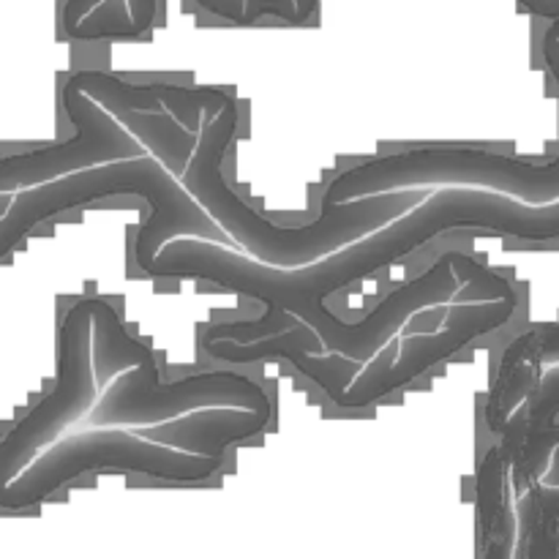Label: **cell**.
Masks as SVG:
<instances>
[{"instance_id":"6da1fadb","label":"cell","mask_w":559,"mask_h":559,"mask_svg":"<svg viewBox=\"0 0 559 559\" xmlns=\"http://www.w3.org/2000/svg\"><path fill=\"white\" fill-rule=\"evenodd\" d=\"M456 229H486L530 243H546L559 238V200L524 202L473 186H437L396 218L309 265H265L246 251L216 240L173 238L158 249L156 260L145 267V276L202 278L235 295L260 300L265 314L251 320L254 325H265L282 314L317 325L333 314L328 300L338 289L407 260L442 233Z\"/></svg>"},{"instance_id":"7a4b0ae2","label":"cell","mask_w":559,"mask_h":559,"mask_svg":"<svg viewBox=\"0 0 559 559\" xmlns=\"http://www.w3.org/2000/svg\"><path fill=\"white\" fill-rule=\"evenodd\" d=\"M96 102H107V98H96ZM104 107L112 109L156 156L169 164L180 183L222 224L224 233L235 240L240 251L265 265H309V262L353 243L380 224L396 218L399 213L429 197L431 191H385V194L364 197V200L320 211V216L306 227H278L262 213L251 211L224 180V158L238 136V102L233 96L211 87L197 131L186 129L167 109L164 112H134V109H126L112 102H107Z\"/></svg>"},{"instance_id":"3957f363","label":"cell","mask_w":559,"mask_h":559,"mask_svg":"<svg viewBox=\"0 0 559 559\" xmlns=\"http://www.w3.org/2000/svg\"><path fill=\"white\" fill-rule=\"evenodd\" d=\"M109 197H140L151 211L142 216L134 238V265L142 273L156 260L158 249L173 238L216 240L238 249L222 224L180 183L169 164L147 147L142 156L104 162L49 183L14 191L9 211L0 218V260L38 224Z\"/></svg>"},{"instance_id":"277c9868","label":"cell","mask_w":559,"mask_h":559,"mask_svg":"<svg viewBox=\"0 0 559 559\" xmlns=\"http://www.w3.org/2000/svg\"><path fill=\"white\" fill-rule=\"evenodd\" d=\"M93 371L98 399L82 426H142L167 424L175 418L213 413V409H271L265 388L238 369H211L183 380H162L158 360L129 333L118 309L107 298H96L93 311Z\"/></svg>"},{"instance_id":"5b68a950","label":"cell","mask_w":559,"mask_h":559,"mask_svg":"<svg viewBox=\"0 0 559 559\" xmlns=\"http://www.w3.org/2000/svg\"><path fill=\"white\" fill-rule=\"evenodd\" d=\"M544 60L559 87V33L555 27L544 36ZM437 186H473L519 197L524 202H555L559 200V151L549 164H530L486 147H413L388 153L347 167L331 180L322 191V211L385 191Z\"/></svg>"},{"instance_id":"8992f818","label":"cell","mask_w":559,"mask_h":559,"mask_svg":"<svg viewBox=\"0 0 559 559\" xmlns=\"http://www.w3.org/2000/svg\"><path fill=\"white\" fill-rule=\"evenodd\" d=\"M227 456L180 451L142 437L126 426H82L44 448L9 486L0 489L3 511H27L41 506L63 486L87 473H140L169 484H202L222 473Z\"/></svg>"},{"instance_id":"52a82bcc","label":"cell","mask_w":559,"mask_h":559,"mask_svg":"<svg viewBox=\"0 0 559 559\" xmlns=\"http://www.w3.org/2000/svg\"><path fill=\"white\" fill-rule=\"evenodd\" d=\"M93 311L96 298H80L66 311L58 333V377L52 391L0 440V489L9 486L44 448L82 424L96 404Z\"/></svg>"},{"instance_id":"ba28073f","label":"cell","mask_w":559,"mask_h":559,"mask_svg":"<svg viewBox=\"0 0 559 559\" xmlns=\"http://www.w3.org/2000/svg\"><path fill=\"white\" fill-rule=\"evenodd\" d=\"M63 109L74 126V136L60 145L0 158V194L5 191L14 194L96 164L134 158L147 151L145 142L112 109L104 107L82 87L76 74L69 76L63 85Z\"/></svg>"},{"instance_id":"9c48e42d","label":"cell","mask_w":559,"mask_h":559,"mask_svg":"<svg viewBox=\"0 0 559 559\" xmlns=\"http://www.w3.org/2000/svg\"><path fill=\"white\" fill-rule=\"evenodd\" d=\"M63 31L76 41L134 38L126 0H66Z\"/></svg>"},{"instance_id":"30bf717a","label":"cell","mask_w":559,"mask_h":559,"mask_svg":"<svg viewBox=\"0 0 559 559\" xmlns=\"http://www.w3.org/2000/svg\"><path fill=\"white\" fill-rule=\"evenodd\" d=\"M535 16H544V20H559V0H540Z\"/></svg>"},{"instance_id":"8fae6325","label":"cell","mask_w":559,"mask_h":559,"mask_svg":"<svg viewBox=\"0 0 559 559\" xmlns=\"http://www.w3.org/2000/svg\"><path fill=\"white\" fill-rule=\"evenodd\" d=\"M295 5H298V20L306 22L317 11L320 0H295Z\"/></svg>"},{"instance_id":"7c38bea8","label":"cell","mask_w":559,"mask_h":559,"mask_svg":"<svg viewBox=\"0 0 559 559\" xmlns=\"http://www.w3.org/2000/svg\"><path fill=\"white\" fill-rule=\"evenodd\" d=\"M11 200H14V194H11V191H5V194H0V218H3V213L9 211Z\"/></svg>"},{"instance_id":"4fadbf2b","label":"cell","mask_w":559,"mask_h":559,"mask_svg":"<svg viewBox=\"0 0 559 559\" xmlns=\"http://www.w3.org/2000/svg\"><path fill=\"white\" fill-rule=\"evenodd\" d=\"M538 3H540V0H519V5H522V9H527L530 14H535V9H538Z\"/></svg>"}]
</instances>
